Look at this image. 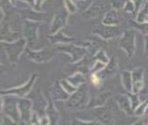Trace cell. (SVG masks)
I'll use <instances>...</instances> for the list:
<instances>
[{
	"label": "cell",
	"instance_id": "obj_1",
	"mask_svg": "<svg viewBox=\"0 0 148 125\" xmlns=\"http://www.w3.org/2000/svg\"><path fill=\"white\" fill-rule=\"evenodd\" d=\"M27 44V40L24 37H21L14 42L1 41L2 49L5 51L6 55L12 64H15L18 61L21 54L26 50Z\"/></svg>",
	"mask_w": 148,
	"mask_h": 125
},
{
	"label": "cell",
	"instance_id": "obj_2",
	"mask_svg": "<svg viewBox=\"0 0 148 125\" xmlns=\"http://www.w3.org/2000/svg\"><path fill=\"white\" fill-rule=\"evenodd\" d=\"M53 50L56 52L65 53V54L70 55L71 63H77V62L82 60L88 54V48L83 46L74 45L73 43L56 44L53 46Z\"/></svg>",
	"mask_w": 148,
	"mask_h": 125
},
{
	"label": "cell",
	"instance_id": "obj_3",
	"mask_svg": "<svg viewBox=\"0 0 148 125\" xmlns=\"http://www.w3.org/2000/svg\"><path fill=\"white\" fill-rule=\"evenodd\" d=\"M88 92H89V87L86 83L78 87L77 90L74 94H72L70 98L66 101V106L69 109H82L87 107L89 103V96H88Z\"/></svg>",
	"mask_w": 148,
	"mask_h": 125
},
{
	"label": "cell",
	"instance_id": "obj_4",
	"mask_svg": "<svg viewBox=\"0 0 148 125\" xmlns=\"http://www.w3.org/2000/svg\"><path fill=\"white\" fill-rule=\"evenodd\" d=\"M18 99L15 96L5 95L1 96V114L10 117L16 122H19L20 114L18 110Z\"/></svg>",
	"mask_w": 148,
	"mask_h": 125
},
{
	"label": "cell",
	"instance_id": "obj_5",
	"mask_svg": "<svg viewBox=\"0 0 148 125\" xmlns=\"http://www.w3.org/2000/svg\"><path fill=\"white\" fill-rule=\"evenodd\" d=\"M136 30H128L122 33V36L119 41V46L126 53L128 57H134L136 53Z\"/></svg>",
	"mask_w": 148,
	"mask_h": 125
},
{
	"label": "cell",
	"instance_id": "obj_6",
	"mask_svg": "<svg viewBox=\"0 0 148 125\" xmlns=\"http://www.w3.org/2000/svg\"><path fill=\"white\" fill-rule=\"evenodd\" d=\"M122 33L118 26H109L103 23L97 24L92 28V33L95 36H99L104 40L116 38L119 36H122Z\"/></svg>",
	"mask_w": 148,
	"mask_h": 125
},
{
	"label": "cell",
	"instance_id": "obj_7",
	"mask_svg": "<svg viewBox=\"0 0 148 125\" xmlns=\"http://www.w3.org/2000/svg\"><path fill=\"white\" fill-rule=\"evenodd\" d=\"M37 77H38V74L34 73L32 74V77L29 79V80H28L26 83H24L23 85L8 89V90H6V91H1V95L2 96L12 95V96H17V98H25V96H27L28 94L31 92V90H32V88L34 87V84L36 83Z\"/></svg>",
	"mask_w": 148,
	"mask_h": 125
},
{
	"label": "cell",
	"instance_id": "obj_8",
	"mask_svg": "<svg viewBox=\"0 0 148 125\" xmlns=\"http://www.w3.org/2000/svg\"><path fill=\"white\" fill-rule=\"evenodd\" d=\"M38 27L39 22L25 19L24 28H23V36L26 38L27 43L31 48L37 41L38 38Z\"/></svg>",
	"mask_w": 148,
	"mask_h": 125
},
{
	"label": "cell",
	"instance_id": "obj_9",
	"mask_svg": "<svg viewBox=\"0 0 148 125\" xmlns=\"http://www.w3.org/2000/svg\"><path fill=\"white\" fill-rule=\"evenodd\" d=\"M69 14L70 12L66 10L65 7L56 12L51 22V26H50V34H53L63 29L67 24Z\"/></svg>",
	"mask_w": 148,
	"mask_h": 125
},
{
	"label": "cell",
	"instance_id": "obj_10",
	"mask_svg": "<svg viewBox=\"0 0 148 125\" xmlns=\"http://www.w3.org/2000/svg\"><path fill=\"white\" fill-rule=\"evenodd\" d=\"M26 52L28 58L36 63H47L56 57L55 53L47 48L38 50V51H32L29 48L26 49Z\"/></svg>",
	"mask_w": 148,
	"mask_h": 125
},
{
	"label": "cell",
	"instance_id": "obj_11",
	"mask_svg": "<svg viewBox=\"0 0 148 125\" xmlns=\"http://www.w3.org/2000/svg\"><path fill=\"white\" fill-rule=\"evenodd\" d=\"M18 110H19L21 121L31 124V120H32L33 115V101L25 98H19Z\"/></svg>",
	"mask_w": 148,
	"mask_h": 125
},
{
	"label": "cell",
	"instance_id": "obj_12",
	"mask_svg": "<svg viewBox=\"0 0 148 125\" xmlns=\"http://www.w3.org/2000/svg\"><path fill=\"white\" fill-rule=\"evenodd\" d=\"M50 96L53 101H67L70 95L63 89L60 81H56L50 88Z\"/></svg>",
	"mask_w": 148,
	"mask_h": 125
},
{
	"label": "cell",
	"instance_id": "obj_13",
	"mask_svg": "<svg viewBox=\"0 0 148 125\" xmlns=\"http://www.w3.org/2000/svg\"><path fill=\"white\" fill-rule=\"evenodd\" d=\"M107 4L106 2L102 1V0H97V1L94 2L90 7L84 12V17L86 18H95L99 15L103 14L107 10Z\"/></svg>",
	"mask_w": 148,
	"mask_h": 125
},
{
	"label": "cell",
	"instance_id": "obj_14",
	"mask_svg": "<svg viewBox=\"0 0 148 125\" xmlns=\"http://www.w3.org/2000/svg\"><path fill=\"white\" fill-rule=\"evenodd\" d=\"M93 114L95 115L97 121H99V122L107 125L113 124V115L111 111L107 107H105L104 105L93 108Z\"/></svg>",
	"mask_w": 148,
	"mask_h": 125
},
{
	"label": "cell",
	"instance_id": "obj_15",
	"mask_svg": "<svg viewBox=\"0 0 148 125\" xmlns=\"http://www.w3.org/2000/svg\"><path fill=\"white\" fill-rule=\"evenodd\" d=\"M115 100L118 104L119 108L121 109L122 112H124L126 115H134V110L132 108L130 98H129L128 94H124V95H118L115 98Z\"/></svg>",
	"mask_w": 148,
	"mask_h": 125
},
{
	"label": "cell",
	"instance_id": "obj_16",
	"mask_svg": "<svg viewBox=\"0 0 148 125\" xmlns=\"http://www.w3.org/2000/svg\"><path fill=\"white\" fill-rule=\"evenodd\" d=\"M121 21V16L119 11L112 9L105 12L104 16L102 18V23L109 26H118L119 23Z\"/></svg>",
	"mask_w": 148,
	"mask_h": 125
},
{
	"label": "cell",
	"instance_id": "obj_17",
	"mask_svg": "<svg viewBox=\"0 0 148 125\" xmlns=\"http://www.w3.org/2000/svg\"><path fill=\"white\" fill-rule=\"evenodd\" d=\"M49 39L53 45L56 44H67V43H73L75 38V37L67 36L63 32V29L58 31V33L53 34H49Z\"/></svg>",
	"mask_w": 148,
	"mask_h": 125
},
{
	"label": "cell",
	"instance_id": "obj_18",
	"mask_svg": "<svg viewBox=\"0 0 148 125\" xmlns=\"http://www.w3.org/2000/svg\"><path fill=\"white\" fill-rule=\"evenodd\" d=\"M45 113L49 117L50 121H51L50 125H58L59 120V112L56 110V106L53 104V100L51 96H49V100L45 108Z\"/></svg>",
	"mask_w": 148,
	"mask_h": 125
},
{
	"label": "cell",
	"instance_id": "obj_19",
	"mask_svg": "<svg viewBox=\"0 0 148 125\" xmlns=\"http://www.w3.org/2000/svg\"><path fill=\"white\" fill-rule=\"evenodd\" d=\"M110 96H111V92L110 91H105V92L100 93L99 95L93 96V98L90 99L87 107L96 108V107H99V106H103Z\"/></svg>",
	"mask_w": 148,
	"mask_h": 125
},
{
	"label": "cell",
	"instance_id": "obj_20",
	"mask_svg": "<svg viewBox=\"0 0 148 125\" xmlns=\"http://www.w3.org/2000/svg\"><path fill=\"white\" fill-rule=\"evenodd\" d=\"M21 38V33L18 32L12 31L8 24L5 25V28H1V41L6 42H14L15 40Z\"/></svg>",
	"mask_w": 148,
	"mask_h": 125
},
{
	"label": "cell",
	"instance_id": "obj_21",
	"mask_svg": "<svg viewBox=\"0 0 148 125\" xmlns=\"http://www.w3.org/2000/svg\"><path fill=\"white\" fill-rule=\"evenodd\" d=\"M19 14H22V16L25 17L28 20L36 21V22H40V21H47V15L43 12H38V11L34 10H22L19 12Z\"/></svg>",
	"mask_w": 148,
	"mask_h": 125
},
{
	"label": "cell",
	"instance_id": "obj_22",
	"mask_svg": "<svg viewBox=\"0 0 148 125\" xmlns=\"http://www.w3.org/2000/svg\"><path fill=\"white\" fill-rule=\"evenodd\" d=\"M121 83L124 90L127 93H132L133 90V77H132V72L123 71L121 73Z\"/></svg>",
	"mask_w": 148,
	"mask_h": 125
},
{
	"label": "cell",
	"instance_id": "obj_23",
	"mask_svg": "<svg viewBox=\"0 0 148 125\" xmlns=\"http://www.w3.org/2000/svg\"><path fill=\"white\" fill-rule=\"evenodd\" d=\"M67 79L77 88L86 83V77H84V74L81 73V72H77L73 76L67 77Z\"/></svg>",
	"mask_w": 148,
	"mask_h": 125
},
{
	"label": "cell",
	"instance_id": "obj_24",
	"mask_svg": "<svg viewBox=\"0 0 148 125\" xmlns=\"http://www.w3.org/2000/svg\"><path fill=\"white\" fill-rule=\"evenodd\" d=\"M135 20L138 23H147L148 22V5L144 2V5L140 8V10L138 12V14L135 17Z\"/></svg>",
	"mask_w": 148,
	"mask_h": 125
},
{
	"label": "cell",
	"instance_id": "obj_25",
	"mask_svg": "<svg viewBox=\"0 0 148 125\" xmlns=\"http://www.w3.org/2000/svg\"><path fill=\"white\" fill-rule=\"evenodd\" d=\"M116 60L114 57H112L110 58L108 63L106 64L105 68L100 73L104 74L106 76H111V74H114L116 73Z\"/></svg>",
	"mask_w": 148,
	"mask_h": 125
},
{
	"label": "cell",
	"instance_id": "obj_26",
	"mask_svg": "<svg viewBox=\"0 0 148 125\" xmlns=\"http://www.w3.org/2000/svg\"><path fill=\"white\" fill-rule=\"evenodd\" d=\"M110 58H111V57H109L108 55H107L106 52L104 51V50L99 49V51H97L95 54V55L93 57V61L97 60V61L102 62V63H104V64H107L109 62Z\"/></svg>",
	"mask_w": 148,
	"mask_h": 125
},
{
	"label": "cell",
	"instance_id": "obj_27",
	"mask_svg": "<svg viewBox=\"0 0 148 125\" xmlns=\"http://www.w3.org/2000/svg\"><path fill=\"white\" fill-rule=\"evenodd\" d=\"M144 77V68H137L132 71V77H133V84L137 82H143Z\"/></svg>",
	"mask_w": 148,
	"mask_h": 125
},
{
	"label": "cell",
	"instance_id": "obj_28",
	"mask_svg": "<svg viewBox=\"0 0 148 125\" xmlns=\"http://www.w3.org/2000/svg\"><path fill=\"white\" fill-rule=\"evenodd\" d=\"M130 26L133 27L136 31H140L144 36L148 34V22L147 23H138L136 20L130 21Z\"/></svg>",
	"mask_w": 148,
	"mask_h": 125
},
{
	"label": "cell",
	"instance_id": "obj_29",
	"mask_svg": "<svg viewBox=\"0 0 148 125\" xmlns=\"http://www.w3.org/2000/svg\"><path fill=\"white\" fill-rule=\"evenodd\" d=\"M60 84H61V86L63 87V89H64L65 91L67 92L70 96L72 95V94H74V93L77 90V87L74 86L73 84H72L67 79H61V80H60Z\"/></svg>",
	"mask_w": 148,
	"mask_h": 125
},
{
	"label": "cell",
	"instance_id": "obj_30",
	"mask_svg": "<svg viewBox=\"0 0 148 125\" xmlns=\"http://www.w3.org/2000/svg\"><path fill=\"white\" fill-rule=\"evenodd\" d=\"M122 11H123L124 12H126L127 14L135 15V17H136V15H137L136 6H135L134 2L132 1V0H127L126 4H125L123 10H122Z\"/></svg>",
	"mask_w": 148,
	"mask_h": 125
},
{
	"label": "cell",
	"instance_id": "obj_31",
	"mask_svg": "<svg viewBox=\"0 0 148 125\" xmlns=\"http://www.w3.org/2000/svg\"><path fill=\"white\" fill-rule=\"evenodd\" d=\"M128 96H129V98H130V101H131V105H132V108L135 112V110L140 106V104L141 103L140 98H138V94H133V93H127Z\"/></svg>",
	"mask_w": 148,
	"mask_h": 125
},
{
	"label": "cell",
	"instance_id": "obj_32",
	"mask_svg": "<svg viewBox=\"0 0 148 125\" xmlns=\"http://www.w3.org/2000/svg\"><path fill=\"white\" fill-rule=\"evenodd\" d=\"M105 66H106V64L102 63V62H100V61H97V60L93 61V65L90 69L91 74L92 73H97V74L100 73V72H102L103 69L105 68Z\"/></svg>",
	"mask_w": 148,
	"mask_h": 125
},
{
	"label": "cell",
	"instance_id": "obj_33",
	"mask_svg": "<svg viewBox=\"0 0 148 125\" xmlns=\"http://www.w3.org/2000/svg\"><path fill=\"white\" fill-rule=\"evenodd\" d=\"M65 8L70 14H75L77 11V6L74 0H64Z\"/></svg>",
	"mask_w": 148,
	"mask_h": 125
},
{
	"label": "cell",
	"instance_id": "obj_34",
	"mask_svg": "<svg viewBox=\"0 0 148 125\" xmlns=\"http://www.w3.org/2000/svg\"><path fill=\"white\" fill-rule=\"evenodd\" d=\"M148 105V100L147 101H144V102H141L140 106L135 110L134 112V115H137V117H143V115H145V110H146V107Z\"/></svg>",
	"mask_w": 148,
	"mask_h": 125
},
{
	"label": "cell",
	"instance_id": "obj_35",
	"mask_svg": "<svg viewBox=\"0 0 148 125\" xmlns=\"http://www.w3.org/2000/svg\"><path fill=\"white\" fill-rule=\"evenodd\" d=\"M126 2H127V0H111V5H112V8L115 9V10L121 11V10H123Z\"/></svg>",
	"mask_w": 148,
	"mask_h": 125
},
{
	"label": "cell",
	"instance_id": "obj_36",
	"mask_svg": "<svg viewBox=\"0 0 148 125\" xmlns=\"http://www.w3.org/2000/svg\"><path fill=\"white\" fill-rule=\"evenodd\" d=\"M138 98H140L141 102L148 100V81L144 84L143 88L141 89V91L138 93Z\"/></svg>",
	"mask_w": 148,
	"mask_h": 125
},
{
	"label": "cell",
	"instance_id": "obj_37",
	"mask_svg": "<svg viewBox=\"0 0 148 125\" xmlns=\"http://www.w3.org/2000/svg\"><path fill=\"white\" fill-rule=\"evenodd\" d=\"M90 81H91V83H92L93 85L99 86L100 84H101L102 79H101V77L99 76V74L92 73V74H91V77H90Z\"/></svg>",
	"mask_w": 148,
	"mask_h": 125
},
{
	"label": "cell",
	"instance_id": "obj_38",
	"mask_svg": "<svg viewBox=\"0 0 148 125\" xmlns=\"http://www.w3.org/2000/svg\"><path fill=\"white\" fill-rule=\"evenodd\" d=\"M1 125H18V122H16L8 115L1 114Z\"/></svg>",
	"mask_w": 148,
	"mask_h": 125
},
{
	"label": "cell",
	"instance_id": "obj_39",
	"mask_svg": "<svg viewBox=\"0 0 148 125\" xmlns=\"http://www.w3.org/2000/svg\"><path fill=\"white\" fill-rule=\"evenodd\" d=\"M73 125H100L99 121H85V120H81L79 118H75L73 120Z\"/></svg>",
	"mask_w": 148,
	"mask_h": 125
},
{
	"label": "cell",
	"instance_id": "obj_40",
	"mask_svg": "<svg viewBox=\"0 0 148 125\" xmlns=\"http://www.w3.org/2000/svg\"><path fill=\"white\" fill-rule=\"evenodd\" d=\"M132 1L134 2L135 6H136V11H137V14H138V12L140 11V8L144 5L145 0H132Z\"/></svg>",
	"mask_w": 148,
	"mask_h": 125
},
{
	"label": "cell",
	"instance_id": "obj_41",
	"mask_svg": "<svg viewBox=\"0 0 148 125\" xmlns=\"http://www.w3.org/2000/svg\"><path fill=\"white\" fill-rule=\"evenodd\" d=\"M143 43H144V53L148 57V34L143 36Z\"/></svg>",
	"mask_w": 148,
	"mask_h": 125
},
{
	"label": "cell",
	"instance_id": "obj_42",
	"mask_svg": "<svg viewBox=\"0 0 148 125\" xmlns=\"http://www.w3.org/2000/svg\"><path fill=\"white\" fill-rule=\"evenodd\" d=\"M44 0H36V4H34V10L36 11H40V8H41V6L43 4Z\"/></svg>",
	"mask_w": 148,
	"mask_h": 125
},
{
	"label": "cell",
	"instance_id": "obj_43",
	"mask_svg": "<svg viewBox=\"0 0 148 125\" xmlns=\"http://www.w3.org/2000/svg\"><path fill=\"white\" fill-rule=\"evenodd\" d=\"M22 2H26L28 4H30L31 6L34 7V4H36V0H20Z\"/></svg>",
	"mask_w": 148,
	"mask_h": 125
},
{
	"label": "cell",
	"instance_id": "obj_44",
	"mask_svg": "<svg viewBox=\"0 0 148 125\" xmlns=\"http://www.w3.org/2000/svg\"><path fill=\"white\" fill-rule=\"evenodd\" d=\"M18 125H31V124H29V123H26V122H24V121H19L18 122Z\"/></svg>",
	"mask_w": 148,
	"mask_h": 125
},
{
	"label": "cell",
	"instance_id": "obj_45",
	"mask_svg": "<svg viewBox=\"0 0 148 125\" xmlns=\"http://www.w3.org/2000/svg\"><path fill=\"white\" fill-rule=\"evenodd\" d=\"M11 3H12V5H15L16 4V0H11Z\"/></svg>",
	"mask_w": 148,
	"mask_h": 125
},
{
	"label": "cell",
	"instance_id": "obj_46",
	"mask_svg": "<svg viewBox=\"0 0 148 125\" xmlns=\"http://www.w3.org/2000/svg\"><path fill=\"white\" fill-rule=\"evenodd\" d=\"M145 115H148V105H147V107H146V110H145Z\"/></svg>",
	"mask_w": 148,
	"mask_h": 125
},
{
	"label": "cell",
	"instance_id": "obj_47",
	"mask_svg": "<svg viewBox=\"0 0 148 125\" xmlns=\"http://www.w3.org/2000/svg\"><path fill=\"white\" fill-rule=\"evenodd\" d=\"M75 2H78V1H80V0H74ZM81 1H85V0H81Z\"/></svg>",
	"mask_w": 148,
	"mask_h": 125
},
{
	"label": "cell",
	"instance_id": "obj_48",
	"mask_svg": "<svg viewBox=\"0 0 148 125\" xmlns=\"http://www.w3.org/2000/svg\"><path fill=\"white\" fill-rule=\"evenodd\" d=\"M31 125H34V124H31Z\"/></svg>",
	"mask_w": 148,
	"mask_h": 125
},
{
	"label": "cell",
	"instance_id": "obj_49",
	"mask_svg": "<svg viewBox=\"0 0 148 125\" xmlns=\"http://www.w3.org/2000/svg\"><path fill=\"white\" fill-rule=\"evenodd\" d=\"M145 1H148V0H145Z\"/></svg>",
	"mask_w": 148,
	"mask_h": 125
}]
</instances>
